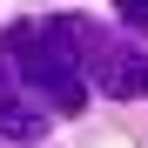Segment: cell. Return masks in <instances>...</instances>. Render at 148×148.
Here are the masks:
<instances>
[{"label":"cell","mask_w":148,"mask_h":148,"mask_svg":"<svg viewBox=\"0 0 148 148\" xmlns=\"http://www.w3.org/2000/svg\"><path fill=\"white\" fill-rule=\"evenodd\" d=\"M0 54L14 61V74L27 81L47 108H88V81H81V61H74V40L61 27V14L54 20H20V27H7V40H0Z\"/></svg>","instance_id":"obj_1"},{"label":"cell","mask_w":148,"mask_h":148,"mask_svg":"<svg viewBox=\"0 0 148 148\" xmlns=\"http://www.w3.org/2000/svg\"><path fill=\"white\" fill-rule=\"evenodd\" d=\"M61 27H67V40H74L81 81H94L101 94H114V101H135V94H141V54H135L128 40H114L108 27L74 20V14H61Z\"/></svg>","instance_id":"obj_2"},{"label":"cell","mask_w":148,"mask_h":148,"mask_svg":"<svg viewBox=\"0 0 148 148\" xmlns=\"http://www.w3.org/2000/svg\"><path fill=\"white\" fill-rule=\"evenodd\" d=\"M0 135H7V141H40V135H47L40 94H34V88H20V74H14L7 54H0Z\"/></svg>","instance_id":"obj_3"},{"label":"cell","mask_w":148,"mask_h":148,"mask_svg":"<svg viewBox=\"0 0 148 148\" xmlns=\"http://www.w3.org/2000/svg\"><path fill=\"white\" fill-rule=\"evenodd\" d=\"M121 7V27L128 34H148V0H114Z\"/></svg>","instance_id":"obj_4"},{"label":"cell","mask_w":148,"mask_h":148,"mask_svg":"<svg viewBox=\"0 0 148 148\" xmlns=\"http://www.w3.org/2000/svg\"><path fill=\"white\" fill-rule=\"evenodd\" d=\"M141 94H148V54H141Z\"/></svg>","instance_id":"obj_5"}]
</instances>
